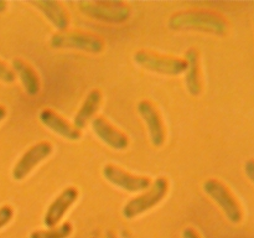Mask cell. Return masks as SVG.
<instances>
[{
  "mask_svg": "<svg viewBox=\"0 0 254 238\" xmlns=\"http://www.w3.org/2000/svg\"><path fill=\"white\" fill-rule=\"evenodd\" d=\"M78 6L86 16L108 24H123L131 15L123 1H79Z\"/></svg>",
  "mask_w": 254,
  "mask_h": 238,
  "instance_id": "7a4b0ae2",
  "label": "cell"
},
{
  "mask_svg": "<svg viewBox=\"0 0 254 238\" xmlns=\"http://www.w3.org/2000/svg\"><path fill=\"white\" fill-rule=\"evenodd\" d=\"M30 4L37 7L44 14V16L54 25L55 29L60 30V32H64L69 27L68 14L59 1L37 0V1H31Z\"/></svg>",
  "mask_w": 254,
  "mask_h": 238,
  "instance_id": "4fadbf2b",
  "label": "cell"
},
{
  "mask_svg": "<svg viewBox=\"0 0 254 238\" xmlns=\"http://www.w3.org/2000/svg\"><path fill=\"white\" fill-rule=\"evenodd\" d=\"M102 102V93L99 89H92L88 93V96L84 99L83 104L79 108V111L77 112V114L74 116L73 119V126L78 130H82L84 126L87 125L89 119H92V117L96 114V112L98 111L99 106H101Z\"/></svg>",
  "mask_w": 254,
  "mask_h": 238,
  "instance_id": "9a60e30c",
  "label": "cell"
},
{
  "mask_svg": "<svg viewBox=\"0 0 254 238\" xmlns=\"http://www.w3.org/2000/svg\"><path fill=\"white\" fill-rule=\"evenodd\" d=\"M205 192L217 203L232 223H238L242 220V210L231 191L216 178H208L203 183Z\"/></svg>",
  "mask_w": 254,
  "mask_h": 238,
  "instance_id": "8992f818",
  "label": "cell"
},
{
  "mask_svg": "<svg viewBox=\"0 0 254 238\" xmlns=\"http://www.w3.org/2000/svg\"><path fill=\"white\" fill-rule=\"evenodd\" d=\"M52 149H54L52 144L49 141H39V143L34 144L15 164L14 169H12V178L16 181L24 180L37 164L51 155Z\"/></svg>",
  "mask_w": 254,
  "mask_h": 238,
  "instance_id": "ba28073f",
  "label": "cell"
},
{
  "mask_svg": "<svg viewBox=\"0 0 254 238\" xmlns=\"http://www.w3.org/2000/svg\"><path fill=\"white\" fill-rule=\"evenodd\" d=\"M103 176L107 178V181L113 183L114 186L121 187L122 190L128 191V192L145 191L151 186V180L148 176L133 175L113 164L104 165Z\"/></svg>",
  "mask_w": 254,
  "mask_h": 238,
  "instance_id": "52a82bcc",
  "label": "cell"
},
{
  "mask_svg": "<svg viewBox=\"0 0 254 238\" xmlns=\"http://www.w3.org/2000/svg\"><path fill=\"white\" fill-rule=\"evenodd\" d=\"M12 216H14V210H12L11 206L9 205L1 206V207H0V228L6 226L7 223L11 221Z\"/></svg>",
  "mask_w": 254,
  "mask_h": 238,
  "instance_id": "ac0fdd59",
  "label": "cell"
},
{
  "mask_svg": "<svg viewBox=\"0 0 254 238\" xmlns=\"http://www.w3.org/2000/svg\"><path fill=\"white\" fill-rule=\"evenodd\" d=\"M39 118L40 121H41L46 128H49L50 130L59 134V135L64 136V138L68 139V140L74 141L81 139V130L74 128L71 123H68L66 119L62 118L60 114H57L56 112H54L52 109L44 108L40 112Z\"/></svg>",
  "mask_w": 254,
  "mask_h": 238,
  "instance_id": "7c38bea8",
  "label": "cell"
},
{
  "mask_svg": "<svg viewBox=\"0 0 254 238\" xmlns=\"http://www.w3.org/2000/svg\"><path fill=\"white\" fill-rule=\"evenodd\" d=\"M168 178H164V176H159L145 192L131 198L129 202H127L124 205L123 210H122V213L128 220H133L136 216L146 212L150 208H153L154 206L158 205L159 202H161L163 198L166 196V193H168Z\"/></svg>",
  "mask_w": 254,
  "mask_h": 238,
  "instance_id": "3957f363",
  "label": "cell"
},
{
  "mask_svg": "<svg viewBox=\"0 0 254 238\" xmlns=\"http://www.w3.org/2000/svg\"><path fill=\"white\" fill-rule=\"evenodd\" d=\"M91 125L94 134H96L104 144L111 146L112 149H116V150H124L126 148H128V136L124 133H122V131H119L117 128H114V126L112 125L109 121H107V119H104L103 117H96V118L92 119Z\"/></svg>",
  "mask_w": 254,
  "mask_h": 238,
  "instance_id": "8fae6325",
  "label": "cell"
},
{
  "mask_svg": "<svg viewBox=\"0 0 254 238\" xmlns=\"http://www.w3.org/2000/svg\"><path fill=\"white\" fill-rule=\"evenodd\" d=\"M5 117H6V108L0 104V121H1Z\"/></svg>",
  "mask_w": 254,
  "mask_h": 238,
  "instance_id": "7402d4cb",
  "label": "cell"
},
{
  "mask_svg": "<svg viewBox=\"0 0 254 238\" xmlns=\"http://www.w3.org/2000/svg\"><path fill=\"white\" fill-rule=\"evenodd\" d=\"M186 71H185V86L189 93L192 96H198L202 91V82H201V69H200V55L193 47L189 49L185 52Z\"/></svg>",
  "mask_w": 254,
  "mask_h": 238,
  "instance_id": "5bb4252c",
  "label": "cell"
},
{
  "mask_svg": "<svg viewBox=\"0 0 254 238\" xmlns=\"http://www.w3.org/2000/svg\"><path fill=\"white\" fill-rule=\"evenodd\" d=\"M169 27L178 31L196 30L223 36L227 32L228 24L216 12L206 10H186L171 15L169 19Z\"/></svg>",
  "mask_w": 254,
  "mask_h": 238,
  "instance_id": "6da1fadb",
  "label": "cell"
},
{
  "mask_svg": "<svg viewBox=\"0 0 254 238\" xmlns=\"http://www.w3.org/2000/svg\"><path fill=\"white\" fill-rule=\"evenodd\" d=\"M0 81L5 83H12L15 81V73L2 61H0Z\"/></svg>",
  "mask_w": 254,
  "mask_h": 238,
  "instance_id": "d6986e66",
  "label": "cell"
},
{
  "mask_svg": "<svg viewBox=\"0 0 254 238\" xmlns=\"http://www.w3.org/2000/svg\"><path fill=\"white\" fill-rule=\"evenodd\" d=\"M134 61L150 72L168 76H179L186 71V61L180 57L165 56L148 50H139L134 54Z\"/></svg>",
  "mask_w": 254,
  "mask_h": 238,
  "instance_id": "277c9868",
  "label": "cell"
},
{
  "mask_svg": "<svg viewBox=\"0 0 254 238\" xmlns=\"http://www.w3.org/2000/svg\"><path fill=\"white\" fill-rule=\"evenodd\" d=\"M138 112L143 117L144 121L148 126L153 145L156 146V148L163 145L164 141H165V126H164V123L161 120V117L156 107L150 101L143 99V101L139 102Z\"/></svg>",
  "mask_w": 254,
  "mask_h": 238,
  "instance_id": "30bf717a",
  "label": "cell"
},
{
  "mask_svg": "<svg viewBox=\"0 0 254 238\" xmlns=\"http://www.w3.org/2000/svg\"><path fill=\"white\" fill-rule=\"evenodd\" d=\"M7 4L5 1H0V12L5 11V9H6Z\"/></svg>",
  "mask_w": 254,
  "mask_h": 238,
  "instance_id": "603a6c76",
  "label": "cell"
},
{
  "mask_svg": "<svg viewBox=\"0 0 254 238\" xmlns=\"http://www.w3.org/2000/svg\"><path fill=\"white\" fill-rule=\"evenodd\" d=\"M72 225L69 222L62 223L61 226L52 227L50 230L34 231L30 235V238H67L72 233Z\"/></svg>",
  "mask_w": 254,
  "mask_h": 238,
  "instance_id": "e0dca14e",
  "label": "cell"
},
{
  "mask_svg": "<svg viewBox=\"0 0 254 238\" xmlns=\"http://www.w3.org/2000/svg\"><path fill=\"white\" fill-rule=\"evenodd\" d=\"M245 173L246 175H247V178L254 183V160L253 159H250V160L246 161Z\"/></svg>",
  "mask_w": 254,
  "mask_h": 238,
  "instance_id": "ffe728a7",
  "label": "cell"
},
{
  "mask_svg": "<svg viewBox=\"0 0 254 238\" xmlns=\"http://www.w3.org/2000/svg\"><path fill=\"white\" fill-rule=\"evenodd\" d=\"M12 68L19 74L26 93L30 96H36L40 92V78L36 71L21 59L12 60Z\"/></svg>",
  "mask_w": 254,
  "mask_h": 238,
  "instance_id": "2e32d148",
  "label": "cell"
},
{
  "mask_svg": "<svg viewBox=\"0 0 254 238\" xmlns=\"http://www.w3.org/2000/svg\"><path fill=\"white\" fill-rule=\"evenodd\" d=\"M183 238H200V235L192 227H186L183 231Z\"/></svg>",
  "mask_w": 254,
  "mask_h": 238,
  "instance_id": "44dd1931",
  "label": "cell"
},
{
  "mask_svg": "<svg viewBox=\"0 0 254 238\" xmlns=\"http://www.w3.org/2000/svg\"><path fill=\"white\" fill-rule=\"evenodd\" d=\"M78 198V190L73 186L64 188L47 208L46 213L44 216V225L46 227L52 228L61 221L64 213L68 211V208L73 205Z\"/></svg>",
  "mask_w": 254,
  "mask_h": 238,
  "instance_id": "9c48e42d",
  "label": "cell"
},
{
  "mask_svg": "<svg viewBox=\"0 0 254 238\" xmlns=\"http://www.w3.org/2000/svg\"><path fill=\"white\" fill-rule=\"evenodd\" d=\"M50 45L55 49H77L92 54H99L104 49L101 37L81 31L56 32L51 36Z\"/></svg>",
  "mask_w": 254,
  "mask_h": 238,
  "instance_id": "5b68a950",
  "label": "cell"
}]
</instances>
